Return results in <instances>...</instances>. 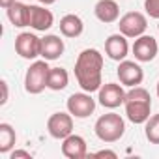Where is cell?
Segmentation results:
<instances>
[{
    "instance_id": "6da1fadb",
    "label": "cell",
    "mask_w": 159,
    "mask_h": 159,
    "mask_svg": "<svg viewBox=\"0 0 159 159\" xmlns=\"http://www.w3.org/2000/svg\"><path fill=\"white\" fill-rule=\"evenodd\" d=\"M101 69H103V54L98 49H84L75 62V77L79 86L88 94L99 92V88L103 86Z\"/></svg>"
},
{
    "instance_id": "7a4b0ae2",
    "label": "cell",
    "mask_w": 159,
    "mask_h": 159,
    "mask_svg": "<svg viewBox=\"0 0 159 159\" xmlns=\"http://www.w3.org/2000/svg\"><path fill=\"white\" fill-rule=\"evenodd\" d=\"M94 129H96V135H98L99 140H103V142H116V140H120L124 137L125 124H124L120 114L107 112V114L98 118Z\"/></svg>"
},
{
    "instance_id": "3957f363",
    "label": "cell",
    "mask_w": 159,
    "mask_h": 159,
    "mask_svg": "<svg viewBox=\"0 0 159 159\" xmlns=\"http://www.w3.org/2000/svg\"><path fill=\"white\" fill-rule=\"evenodd\" d=\"M49 71H51V67L47 66V60L34 62L25 75V90L28 94H34V96L41 94L49 83Z\"/></svg>"
},
{
    "instance_id": "277c9868",
    "label": "cell",
    "mask_w": 159,
    "mask_h": 159,
    "mask_svg": "<svg viewBox=\"0 0 159 159\" xmlns=\"http://www.w3.org/2000/svg\"><path fill=\"white\" fill-rule=\"evenodd\" d=\"M15 51L21 58L34 60V58L41 56V38H38L36 34H30V32H21L15 38Z\"/></svg>"
},
{
    "instance_id": "5b68a950",
    "label": "cell",
    "mask_w": 159,
    "mask_h": 159,
    "mask_svg": "<svg viewBox=\"0 0 159 159\" xmlns=\"http://www.w3.org/2000/svg\"><path fill=\"white\" fill-rule=\"evenodd\" d=\"M67 111L71 116L75 118H88L94 111H96V101L92 99V96L88 92H81V94H71L67 98Z\"/></svg>"
},
{
    "instance_id": "8992f818",
    "label": "cell",
    "mask_w": 159,
    "mask_h": 159,
    "mask_svg": "<svg viewBox=\"0 0 159 159\" xmlns=\"http://www.w3.org/2000/svg\"><path fill=\"white\" fill-rule=\"evenodd\" d=\"M118 26H120V34H124L125 38H139L146 32L148 21L140 11H129L120 19Z\"/></svg>"
},
{
    "instance_id": "52a82bcc",
    "label": "cell",
    "mask_w": 159,
    "mask_h": 159,
    "mask_svg": "<svg viewBox=\"0 0 159 159\" xmlns=\"http://www.w3.org/2000/svg\"><path fill=\"white\" fill-rule=\"evenodd\" d=\"M47 131L52 139H66L73 133V116L66 112H54L47 120Z\"/></svg>"
},
{
    "instance_id": "ba28073f",
    "label": "cell",
    "mask_w": 159,
    "mask_h": 159,
    "mask_svg": "<svg viewBox=\"0 0 159 159\" xmlns=\"http://www.w3.org/2000/svg\"><path fill=\"white\" fill-rule=\"evenodd\" d=\"M118 79H120V83L124 86H139L142 83V79H144V71L139 64L131 62V60H122L120 66H118Z\"/></svg>"
},
{
    "instance_id": "9c48e42d",
    "label": "cell",
    "mask_w": 159,
    "mask_h": 159,
    "mask_svg": "<svg viewBox=\"0 0 159 159\" xmlns=\"http://www.w3.org/2000/svg\"><path fill=\"white\" fill-rule=\"evenodd\" d=\"M99 103L107 109H116L125 101V92L116 83H107L99 88Z\"/></svg>"
},
{
    "instance_id": "30bf717a",
    "label": "cell",
    "mask_w": 159,
    "mask_h": 159,
    "mask_svg": "<svg viewBox=\"0 0 159 159\" xmlns=\"http://www.w3.org/2000/svg\"><path fill=\"white\" fill-rule=\"evenodd\" d=\"M157 41L152 36H139L133 43V54L139 62H152L157 56Z\"/></svg>"
},
{
    "instance_id": "8fae6325",
    "label": "cell",
    "mask_w": 159,
    "mask_h": 159,
    "mask_svg": "<svg viewBox=\"0 0 159 159\" xmlns=\"http://www.w3.org/2000/svg\"><path fill=\"white\" fill-rule=\"evenodd\" d=\"M127 51H129V45H127V39L124 34H112L107 38L105 41V52L111 60H116V62H122L125 56H127Z\"/></svg>"
},
{
    "instance_id": "7c38bea8",
    "label": "cell",
    "mask_w": 159,
    "mask_h": 159,
    "mask_svg": "<svg viewBox=\"0 0 159 159\" xmlns=\"http://www.w3.org/2000/svg\"><path fill=\"white\" fill-rule=\"evenodd\" d=\"M125 105V114L129 118V122L133 124H144L150 118V111H152V101H135V99H127L124 101Z\"/></svg>"
},
{
    "instance_id": "4fadbf2b",
    "label": "cell",
    "mask_w": 159,
    "mask_h": 159,
    "mask_svg": "<svg viewBox=\"0 0 159 159\" xmlns=\"http://www.w3.org/2000/svg\"><path fill=\"white\" fill-rule=\"evenodd\" d=\"M62 153L67 159H83L86 157V140L81 135H69L62 142Z\"/></svg>"
},
{
    "instance_id": "5bb4252c",
    "label": "cell",
    "mask_w": 159,
    "mask_h": 159,
    "mask_svg": "<svg viewBox=\"0 0 159 159\" xmlns=\"http://www.w3.org/2000/svg\"><path fill=\"white\" fill-rule=\"evenodd\" d=\"M54 17L49 10H45L43 6H30V23L28 26H32L38 32H45L52 26Z\"/></svg>"
},
{
    "instance_id": "9a60e30c",
    "label": "cell",
    "mask_w": 159,
    "mask_h": 159,
    "mask_svg": "<svg viewBox=\"0 0 159 159\" xmlns=\"http://www.w3.org/2000/svg\"><path fill=\"white\" fill-rule=\"evenodd\" d=\"M64 39H60V36L49 34L45 38H41V56L43 60H56L64 54Z\"/></svg>"
},
{
    "instance_id": "2e32d148",
    "label": "cell",
    "mask_w": 159,
    "mask_h": 159,
    "mask_svg": "<svg viewBox=\"0 0 159 159\" xmlns=\"http://www.w3.org/2000/svg\"><path fill=\"white\" fill-rule=\"evenodd\" d=\"M94 13H96V17L101 21V23H114V21H118V17H120V8H118V4L114 2V0H99V2L96 4V8H94Z\"/></svg>"
},
{
    "instance_id": "e0dca14e",
    "label": "cell",
    "mask_w": 159,
    "mask_h": 159,
    "mask_svg": "<svg viewBox=\"0 0 159 159\" xmlns=\"http://www.w3.org/2000/svg\"><path fill=\"white\" fill-rule=\"evenodd\" d=\"M6 10H8V19L13 26H17V28L28 26V23H30V6H26L23 2H13Z\"/></svg>"
},
{
    "instance_id": "ac0fdd59",
    "label": "cell",
    "mask_w": 159,
    "mask_h": 159,
    "mask_svg": "<svg viewBox=\"0 0 159 159\" xmlns=\"http://www.w3.org/2000/svg\"><path fill=\"white\" fill-rule=\"evenodd\" d=\"M83 30H84V25L79 15L69 13V15H64L60 19V32L66 38H79L83 34Z\"/></svg>"
},
{
    "instance_id": "d6986e66",
    "label": "cell",
    "mask_w": 159,
    "mask_h": 159,
    "mask_svg": "<svg viewBox=\"0 0 159 159\" xmlns=\"http://www.w3.org/2000/svg\"><path fill=\"white\" fill-rule=\"evenodd\" d=\"M69 83V75L64 67H51L49 71V83H47V88L54 90V92H60L67 86Z\"/></svg>"
},
{
    "instance_id": "ffe728a7",
    "label": "cell",
    "mask_w": 159,
    "mask_h": 159,
    "mask_svg": "<svg viewBox=\"0 0 159 159\" xmlns=\"http://www.w3.org/2000/svg\"><path fill=\"white\" fill-rule=\"evenodd\" d=\"M17 135L10 124H0V153H8L15 146Z\"/></svg>"
},
{
    "instance_id": "44dd1931",
    "label": "cell",
    "mask_w": 159,
    "mask_h": 159,
    "mask_svg": "<svg viewBox=\"0 0 159 159\" xmlns=\"http://www.w3.org/2000/svg\"><path fill=\"white\" fill-rule=\"evenodd\" d=\"M144 133H146V139L152 144H159V114H153V116L148 118Z\"/></svg>"
},
{
    "instance_id": "7402d4cb",
    "label": "cell",
    "mask_w": 159,
    "mask_h": 159,
    "mask_svg": "<svg viewBox=\"0 0 159 159\" xmlns=\"http://www.w3.org/2000/svg\"><path fill=\"white\" fill-rule=\"evenodd\" d=\"M144 10L152 19H159V0H144Z\"/></svg>"
},
{
    "instance_id": "603a6c76",
    "label": "cell",
    "mask_w": 159,
    "mask_h": 159,
    "mask_svg": "<svg viewBox=\"0 0 159 159\" xmlns=\"http://www.w3.org/2000/svg\"><path fill=\"white\" fill-rule=\"evenodd\" d=\"M94 157H112V159H116L118 155H116V152H112V150H99V152L94 153Z\"/></svg>"
},
{
    "instance_id": "cb8c5ba5",
    "label": "cell",
    "mask_w": 159,
    "mask_h": 159,
    "mask_svg": "<svg viewBox=\"0 0 159 159\" xmlns=\"http://www.w3.org/2000/svg\"><path fill=\"white\" fill-rule=\"evenodd\" d=\"M10 157H11V159H17V157H26V159H30L32 153H30V152H25V150H15V152L10 153Z\"/></svg>"
},
{
    "instance_id": "d4e9b609",
    "label": "cell",
    "mask_w": 159,
    "mask_h": 159,
    "mask_svg": "<svg viewBox=\"0 0 159 159\" xmlns=\"http://www.w3.org/2000/svg\"><path fill=\"white\" fill-rule=\"evenodd\" d=\"M0 84H2V99H0V105H6L8 103V83L2 81Z\"/></svg>"
},
{
    "instance_id": "484cf974",
    "label": "cell",
    "mask_w": 159,
    "mask_h": 159,
    "mask_svg": "<svg viewBox=\"0 0 159 159\" xmlns=\"http://www.w3.org/2000/svg\"><path fill=\"white\" fill-rule=\"evenodd\" d=\"M13 2H15V0H0V6H2V8H10Z\"/></svg>"
},
{
    "instance_id": "4316f807",
    "label": "cell",
    "mask_w": 159,
    "mask_h": 159,
    "mask_svg": "<svg viewBox=\"0 0 159 159\" xmlns=\"http://www.w3.org/2000/svg\"><path fill=\"white\" fill-rule=\"evenodd\" d=\"M38 2H41L43 6H51V4H54L56 0H38Z\"/></svg>"
},
{
    "instance_id": "83f0119b",
    "label": "cell",
    "mask_w": 159,
    "mask_h": 159,
    "mask_svg": "<svg viewBox=\"0 0 159 159\" xmlns=\"http://www.w3.org/2000/svg\"><path fill=\"white\" fill-rule=\"evenodd\" d=\"M155 90H157V98H159V83H157V88Z\"/></svg>"
}]
</instances>
